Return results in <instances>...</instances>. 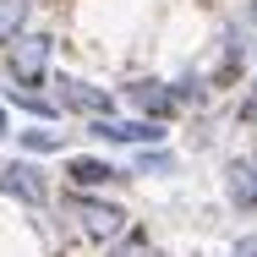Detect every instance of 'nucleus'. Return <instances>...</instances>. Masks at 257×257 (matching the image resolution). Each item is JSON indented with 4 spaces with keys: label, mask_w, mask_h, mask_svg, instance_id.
I'll return each instance as SVG.
<instances>
[{
    "label": "nucleus",
    "mask_w": 257,
    "mask_h": 257,
    "mask_svg": "<svg viewBox=\"0 0 257 257\" xmlns=\"http://www.w3.org/2000/svg\"><path fill=\"white\" fill-rule=\"evenodd\" d=\"M55 104L66 109V115H82V120H104V115H115V93H104L93 82H82V77H71V71H55Z\"/></svg>",
    "instance_id": "nucleus-3"
},
{
    "label": "nucleus",
    "mask_w": 257,
    "mask_h": 257,
    "mask_svg": "<svg viewBox=\"0 0 257 257\" xmlns=\"http://www.w3.org/2000/svg\"><path fill=\"white\" fill-rule=\"evenodd\" d=\"M6 104H17V109H28L33 120H60V115H66V109H60L55 99H44V93H33V88H17V82L6 88Z\"/></svg>",
    "instance_id": "nucleus-9"
},
{
    "label": "nucleus",
    "mask_w": 257,
    "mask_h": 257,
    "mask_svg": "<svg viewBox=\"0 0 257 257\" xmlns=\"http://www.w3.org/2000/svg\"><path fill=\"white\" fill-rule=\"evenodd\" d=\"M28 17H33V0H0V50L17 33H28Z\"/></svg>",
    "instance_id": "nucleus-10"
},
{
    "label": "nucleus",
    "mask_w": 257,
    "mask_h": 257,
    "mask_svg": "<svg viewBox=\"0 0 257 257\" xmlns=\"http://www.w3.org/2000/svg\"><path fill=\"white\" fill-rule=\"evenodd\" d=\"M66 181H71V192H99V186H115V181H126V170H115L109 159L77 154V159H66Z\"/></svg>",
    "instance_id": "nucleus-8"
},
{
    "label": "nucleus",
    "mask_w": 257,
    "mask_h": 257,
    "mask_svg": "<svg viewBox=\"0 0 257 257\" xmlns=\"http://www.w3.org/2000/svg\"><path fill=\"white\" fill-rule=\"evenodd\" d=\"M246 22H252V28H257V0H246Z\"/></svg>",
    "instance_id": "nucleus-17"
},
{
    "label": "nucleus",
    "mask_w": 257,
    "mask_h": 257,
    "mask_svg": "<svg viewBox=\"0 0 257 257\" xmlns=\"http://www.w3.org/2000/svg\"><path fill=\"white\" fill-rule=\"evenodd\" d=\"M224 203L235 213H257V154H241L224 164Z\"/></svg>",
    "instance_id": "nucleus-7"
},
{
    "label": "nucleus",
    "mask_w": 257,
    "mask_h": 257,
    "mask_svg": "<svg viewBox=\"0 0 257 257\" xmlns=\"http://www.w3.org/2000/svg\"><path fill=\"white\" fill-rule=\"evenodd\" d=\"M0 137H11V115H6V104H0Z\"/></svg>",
    "instance_id": "nucleus-16"
},
{
    "label": "nucleus",
    "mask_w": 257,
    "mask_h": 257,
    "mask_svg": "<svg viewBox=\"0 0 257 257\" xmlns=\"http://www.w3.org/2000/svg\"><path fill=\"white\" fill-rule=\"evenodd\" d=\"M17 143H22L28 159H44V154H60V148H66V132H39V126H28V132H17Z\"/></svg>",
    "instance_id": "nucleus-11"
},
{
    "label": "nucleus",
    "mask_w": 257,
    "mask_h": 257,
    "mask_svg": "<svg viewBox=\"0 0 257 257\" xmlns=\"http://www.w3.org/2000/svg\"><path fill=\"white\" fill-rule=\"evenodd\" d=\"M235 115H241V126H246V132H257V82H252V93L241 99V109H235Z\"/></svg>",
    "instance_id": "nucleus-14"
},
{
    "label": "nucleus",
    "mask_w": 257,
    "mask_h": 257,
    "mask_svg": "<svg viewBox=\"0 0 257 257\" xmlns=\"http://www.w3.org/2000/svg\"><path fill=\"white\" fill-rule=\"evenodd\" d=\"M66 219H71V230L82 241H115V235H126V208L99 197V192H71Z\"/></svg>",
    "instance_id": "nucleus-1"
},
{
    "label": "nucleus",
    "mask_w": 257,
    "mask_h": 257,
    "mask_svg": "<svg viewBox=\"0 0 257 257\" xmlns=\"http://www.w3.org/2000/svg\"><path fill=\"white\" fill-rule=\"evenodd\" d=\"M137 170H143V175H175V154H164V148H143V154H137Z\"/></svg>",
    "instance_id": "nucleus-13"
},
{
    "label": "nucleus",
    "mask_w": 257,
    "mask_h": 257,
    "mask_svg": "<svg viewBox=\"0 0 257 257\" xmlns=\"http://www.w3.org/2000/svg\"><path fill=\"white\" fill-rule=\"evenodd\" d=\"M126 104L132 109H143V120H170L181 104L170 93V82H159V77H132L126 82Z\"/></svg>",
    "instance_id": "nucleus-6"
},
{
    "label": "nucleus",
    "mask_w": 257,
    "mask_h": 257,
    "mask_svg": "<svg viewBox=\"0 0 257 257\" xmlns=\"http://www.w3.org/2000/svg\"><path fill=\"white\" fill-rule=\"evenodd\" d=\"M0 192H11L28 208H44L50 203V170L39 159H11V164H0Z\"/></svg>",
    "instance_id": "nucleus-5"
},
{
    "label": "nucleus",
    "mask_w": 257,
    "mask_h": 257,
    "mask_svg": "<svg viewBox=\"0 0 257 257\" xmlns=\"http://www.w3.org/2000/svg\"><path fill=\"white\" fill-rule=\"evenodd\" d=\"M88 137H99V143H120V148H159L170 132H164V120H120V115H104V120H88Z\"/></svg>",
    "instance_id": "nucleus-4"
},
{
    "label": "nucleus",
    "mask_w": 257,
    "mask_h": 257,
    "mask_svg": "<svg viewBox=\"0 0 257 257\" xmlns=\"http://www.w3.org/2000/svg\"><path fill=\"white\" fill-rule=\"evenodd\" d=\"M235 257H257V241H252V235H246V241L235 246Z\"/></svg>",
    "instance_id": "nucleus-15"
},
{
    "label": "nucleus",
    "mask_w": 257,
    "mask_h": 257,
    "mask_svg": "<svg viewBox=\"0 0 257 257\" xmlns=\"http://www.w3.org/2000/svg\"><path fill=\"white\" fill-rule=\"evenodd\" d=\"M0 55H6V71H11V82H17V88H44V82H50L55 39H50V33H17Z\"/></svg>",
    "instance_id": "nucleus-2"
},
{
    "label": "nucleus",
    "mask_w": 257,
    "mask_h": 257,
    "mask_svg": "<svg viewBox=\"0 0 257 257\" xmlns=\"http://www.w3.org/2000/svg\"><path fill=\"white\" fill-rule=\"evenodd\" d=\"M104 257H164V252H159L143 230H126V235H115V241H109V252H104Z\"/></svg>",
    "instance_id": "nucleus-12"
}]
</instances>
